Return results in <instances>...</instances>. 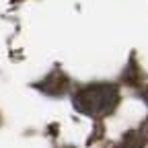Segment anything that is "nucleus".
Masks as SVG:
<instances>
[{
    "label": "nucleus",
    "instance_id": "obj_1",
    "mask_svg": "<svg viewBox=\"0 0 148 148\" xmlns=\"http://www.w3.org/2000/svg\"><path fill=\"white\" fill-rule=\"evenodd\" d=\"M119 103V90L115 84L99 82L80 88L74 95V107L86 115H107Z\"/></svg>",
    "mask_w": 148,
    "mask_h": 148
},
{
    "label": "nucleus",
    "instance_id": "obj_4",
    "mask_svg": "<svg viewBox=\"0 0 148 148\" xmlns=\"http://www.w3.org/2000/svg\"><path fill=\"white\" fill-rule=\"evenodd\" d=\"M142 99H144V103L148 105V86H146V88L142 90Z\"/></svg>",
    "mask_w": 148,
    "mask_h": 148
},
{
    "label": "nucleus",
    "instance_id": "obj_3",
    "mask_svg": "<svg viewBox=\"0 0 148 148\" xmlns=\"http://www.w3.org/2000/svg\"><path fill=\"white\" fill-rule=\"evenodd\" d=\"M115 148H144V138L138 132H127Z\"/></svg>",
    "mask_w": 148,
    "mask_h": 148
},
{
    "label": "nucleus",
    "instance_id": "obj_2",
    "mask_svg": "<svg viewBox=\"0 0 148 148\" xmlns=\"http://www.w3.org/2000/svg\"><path fill=\"white\" fill-rule=\"evenodd\" d=\"M39 88L45 92V95H51V97L64 95L66 88H68V78L64 76L60 70H56V72L49 74V76H47L43 82H39Z\"/></svg>",
    "mask_w": 148,
    "mask_h": 148
}]
</instances>
